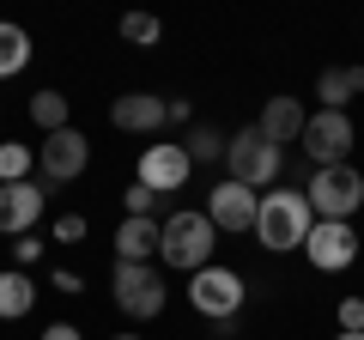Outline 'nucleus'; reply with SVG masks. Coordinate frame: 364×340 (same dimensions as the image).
Returning a JSON list of instances; mask_svg holds the SVG:
<instances>
[{
    "label": "nucleus",
    "mask_w": 364,
    "mask_h": 340,
    "mask_svg": "<svg viewBox=\"0 0 364 340\" xmlns=\"http://www.w3.org/2000/svg\"><path fill=\"white\" fill-rule=\"evenodd\" d=\"M109 340H140V334H109Z\"/></svg>",
    "instance_id": "obj_28"
},
{
    "label": "nucleus",
    "mask_w": 364,
    "mask_h": 340,
    "mask_svg": "<svg viewBox=\"0 0 364 340\" xmlns=\"http://www.w3.org/2000/svg\"><path fill=\"white\" fill-rule=\"evenodd\" d=\"M182 152H188V164H225V134L207 128V122H195L188 140H182Z\"/></svg>",
    "instance_id": "obj_20"
},
{
    "label": "nucleus",
    "mask_w": 364,
    "mask_h": 340,
    "mask_svg": "<svg viewBox=\"0 0 364 340\" xmlns=\"http://www.w3.org/2000/svg\"><path fill=\"white\" fill-rule=\"evenodd\" d=\"M109 298H116L122 316H134V322H152V316H164V274H158L152 262H116V274H109Z\"/></svg>",
    "instance_id": "obj_5"
},
{
    "label": "nucleus",
    "mask_w": 364,
    "mask_h": 340,
    "mask_svg": "<svg viewBox=\"0 0 364 340\" xmlns=\"http://www.w3.org/2000/svg\"><path fill=\"white\" fill-rule=\"evenodd\" d=\"M158 255V219H122L116 225V262H152Z\"/></svg>",
    "instance_id": "obj_15"
},
{
    "label": "nucleus",
    "mask_w": 364,
    "mask_h": 340,
    "mask_svg": "<svg viewBox=\"0 0 364 340\" xmlns=\"http://www.w3.org/2000/svg\"><path fill=\"white\" fill-rule=\"evenodd\" d=\"M316 219H340L352 225V213L364 207V176L358 164H328V170H310V188H304Z\"/></svg>",
    "instance_id": "obj_4"
},
{
    "label": "nucleus",
    "mask_w": 364,
    "mask_h": 340,
    "mask_svg": "<svg viewBox=\"0 0 364 340\" xmlns=\"http://www.w3.org/2000/svg\"><path fill=\"white\" fill-rule=\"evenodd\" d=\"M334 340H364V334H334Z\"/></svg>",
    "instance_id": "obj_29"
},
{
    "label": "nucleus",
    "mask_w": 364,
    "mask_h": 340,
    "mask_svg": "<svg viewBox=\"0 0 364 340\" xmlns=\"http://www.w3.org/2000/svg\"><path fill=\"white\" fill-rule=\"evenodd\" d=\"M43 340H85V334H79L73 322H49V328H43Z\"/></svg>",
    "instance_id": "obj_27"
},
{
    "label": "nucleus",
    "mask_w": 364,
    "mask_h": 340,
    "mask_svg": "<svg viewBox=\"0 0 364 340\" xmlns=\"http://www.w3.org/2000/svg\"><path fill=\"white\" fill-rule=\"evenodd\" d=\"M158 31H164V25H158L152 13H128V18H122V43H158Z\"/></svg>",
    "instance_id": "obj_23"
},
{
    "label": "nucleus",
    "mask_w": 364,
    "mask_h": 340,
    "mask_svg": "<svg viewBox=\"0 0 364 340\" xmlns=\"http://www.w3.org/2000/svg\"><path fill=\"white\" fill-rule=\"evenodd\" d=\"M31 122H37V134H61V128H73V104L61 92H37L31 97Z\"/></svg>",
    "instance_id": "obj_19"
},
{
    "label": "nucleus",
    "mask_w": 364,
    "mask_h": 340,
    "mask_svg": "<svg viewBox=\"0 0 364 340\" xmlns=\"http://www.w3.org/2000/svg\"><path fill=\"white\" fill-rule=\"evenodd\" d=\"M43 207H49V183H0V237H25L37 231Z\"/></svg>",
    "instance_id": "obj_11"
},
{
    "label": "nucleus",
    "mask_w": 364,
    "mask_h": 340,
    "mask_svg": "<svg viewBox=\"0 0 364 340\" xmlns=\"http://www.w3.org/2000/svg\"><path fill=\"white\" fill-rule=\"evenodd\" d=\"M340 334H364V298H340Z\"/></svg>",
    "instance_id": "obj_25"
},
{
    "label": "nucleus",
    "mask_w": 364,
    "mask_h": 340,
    "mask_svg": "<svg viewBox=\"0 0 364 340\" xmlns=\"http://www.w3.org/2000/svg\"><path fill=\"white\" fill-rule=\"evenodd\" d=\"M304 255H310L316 274H346L352 262H358V231L340 219H316L310 237H304Z\"/></svg>",
    "instance_id": "obj_8"
},
{
    "label": "nucleus",
    "mask_w": 364,
    "mask_h": 340,
    "mask_svg": "<svg viewBox=\"0 0 364 340\" xmlns=\"http://www.w3.org/2000/svg\"><path fill=\"white\" fill-rule=\"evenodd\" d=\"M31 170H37V146L0 140V183H31Z\"/></svg>",
    "instance_id": "obj_21"
},
{
    "label": "nucleus",
    "mask_w": 364,
    "mask_h": 340,
    "mask_svg": "<svg viewBox=\"0 0 364 340\" xmlns=\"http://www.w3.org/2000/svg\"><path fill=\"white\" fill-rule=\"evenodd\" d=\"M304 122H310V110L298 104V97H267V104H261V116H255V134L267 146H279V152H286V146H298L304 140Z\"/></svg>",
    "instance_id": "obj_13"
},
{
    "label": "nucleus",
    "mask_w": 364,
    "mask_h": 340,
    "mask_svg": "<svg viewBox=\"0 0 364 340\" xmlns=\"http://www.w3.org/2000/svg\"><path fill=\"white\" fill-rule=\"evenodd\" d=\"M225 164H231V183H243V188H279V170H286V152L279 146H267L255 134V122L249 128H237L231 140H225Z\"/></svg>",
    "instance_id": "obj_3"
},
{
    "label": "nucleus",
    "mask_w": 364,
    "mask_h": 340,
    "mask_svg": "<svg viewBox=\"0 0 364 340\" xmlns=\"http://www.w3.org/2000/svg\"><path fill=\"white\" fill-rule=\"evenodd\" d=\"M85 237V213H61L55 219V243H79Z\"/></svg>",
    "instance_id": "obj_26"
},
{
    "label": "nucleus",
    "mask_w": 364,
    "mask_h": 340,
    "mask_svg": "<svg viewBox=\"0 0 364 340\" xmlns=\"http://www.w3.org/2000/svg\"><path fill=\"white\" fill-rule=\"evenodd\" d=\"M188 152H182V140L176 146H146L140 152V170H134V183H146L152 195H176L182 183H188Z\"/></svg>",
    "instance_id": "obj_12"
},
{
    "label": "nucleus",
    "mask_w": 364,
    "mask_h": 340,
    "mask_svg": "<svg viewBox=\"0 0 364 340\" xmlns=\"http://www.w3.org/2000/svg\"><path fill=\"white\" fill-rule=\"evenodd\" d=\"M358 92H364V67H328V73L316 79V97H322V110H346Z\"/></svg>",
    "instance_id": "obj_17"
},
{
    "label": "nucleus",
    "mask_w": 364,
    "mask_h": 340,
    "mask_svg": "<svg viewBox=\"0 0 364 340\" xmlns=\"http://www.w3.org/2000/svg\"><path fill=\"white\" fill-rule=\"evenodd\" d=\"M213 249H219V231H213L207 213L176 207L170 219H158V262L176 267V274H200L213 267Z\"/></svg>",
    "instance_id": "obj_1"
},
{
    "label": "nucleus",
    "mask_w": 364,
    "mask_h": 340,
    "mask_svg": "<svg viewBox=\"0 0 364 340\" xmlns=\"http://www.w3.org/2000/svg\"><path fill=\"white\" fill-rule=\"evenodd\" d=\"M31 67V37L25 25H13V18H0V79H13Z\"/></svg>",
    "instance_id": "obj_18"
},
{
    "label": "nucleus",
    "mask_w": 364,
    "mask_h": 340,
    "mask_svg": "<svg viewBox=\"0 0 364 340\" xmlns=\"http://www.w3.org/2000/svg\"><path fill=\"white\" fill-rule=\"evenodd\" d=\"M109 122L122 134H158L170 122V97H152V92H122L109 104Z\"/></svg>",
    "instance_id": "obj_14"
},
{
    "label": "nucleus",
    "mask_w": 364,
    "mask_h": 340,
    "mask_svg": "<svg viewBox=\"0 0 364 340\" xmlns=\"http://www.w3.org/2000/svg\"><path fill=\"white\" fill-rule=\"evenodd\" d=\"M213 219V231H255V213H261V195L255 188H243V183H231V176H225V183H213V195H207V207H200Z\"/></svg>",
    "instance_id": "obj_10"
},
{
    "label": "nucleus",
    "mask_w": 364,
    "mask_h": 340,
    "mask_svg": "<svg viewBox=\"0 0 364 340\" xmlns=\"http://www.w3.org/2000/svg\"><path fill=\"white\" fill-rule=\"evenodd\" d=\"M243 298H249V286H243V274L237 267H200V274H188V304H195L207 322H237V310H243Z\"/></svg>",
    "instance_id": "obj_6"
},
{
    "label": "nucleus",
    "mask_w": 364,
    "mask_h": 340,
    "mask_svg": "<svg viewBox=\"0 0 364 340\" xmlns=\"http://www.w3.org/2000/svg\"><path fill=\"white\" fill-rule=\"evenodd\" d=\"M310 225H316V213L304 201V188H267L261 213H255V243L273 249V255H286V249H304Z\"/></svg>",
    "instance_id": "obj_2"
},
{
    "label": "nucleus",
    "mask_w": 364,
    "mask_h": 340,
    "mask_svg": "<svg viewBox=\"0 0 364 340\" xmlns=\"http://www.w3.org/2000/svg\"><path fill=\"white\" fill-rule=\"evenodd\" d=\"M37 164H43V183H73V176H85V164H91V140L79 128H61V134H43V146H37Z\"/></svg>",
    "instance_id": "obj_9"
},
{
    "label": "nucleus",
    "mask_w": 364,
    "mask_h": 340,
    "mask_svg": "<svg viewBox=\"0 0 364 340\" xmlns=\"http://www.w3.org/2000/svg\"><path fill=\"white\" fill-rule=\"evenodd\" d=\"M304 152H310V164L316 170H328V164H352V146H358V128H352V116L346 110H316L310 122H304Z\"/></svg>",
    "instance_id": "obj_7"
},
{
    "label": "nucleus",
    "mask_w": 364,
    "mask_h": 340,
    "mask_svg": "<svg viewBox=\"0 0 364 340\" xmlns=\"http://www.w3.org/2000/svg\"><path fill=\"white\" fill-rule=\"evenodd\" d=\"M37 310V280L25 267H6L0 274V322H18V316Z\"/></svg>",
    "instance_id": "obj_16"
},
{
    "label": "nucleus",
    "mask_w": 364,
    "mask_h": 340,
    "mask_svg": "<svg viewBox=\"0 0 364 340\" xmlns=\"http://www.w3.org/2000/svg\"><path fill=\"white\" fill-rule=\"evenodd\" d=\"M43 249H49V243H43L37 231H25V237H13V267H25V274H31V267L43 262Z\"/></svg>",
    "instance_id": "obj_24"
},
{
    "label": "nucleus",
    "mask_w": 364,
    "mask_h": 340,
    "mask_svg": "<svg viewBox=\"0 0 364 340\" xmlns=\"http://www.w3.org/2000/svg\"><path fill=\"white\" fill-rule=\"evenodd\" d=\"M158 201H164V195H152L146 183H128V188H122V207H128V219H152Z\"/></svg>",
    "instance_id": "obj_22"
}]
</instances>
